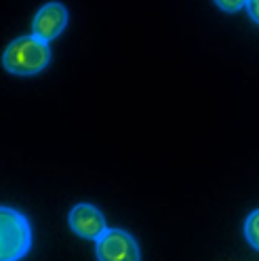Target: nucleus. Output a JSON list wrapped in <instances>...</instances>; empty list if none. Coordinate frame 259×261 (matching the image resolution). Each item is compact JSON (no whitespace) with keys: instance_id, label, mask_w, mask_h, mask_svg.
Masks as SVG:
<instances>
[{"instance_id":"obj_8","label":"nucleus","mask_w":259,"mask_h":261,"mask_svg":"<svg viewBox=\"0 0 259 261\" xmlns=\"http://www.w3.org/2000/svg\"><path fill=\"white\" fill-rule=\"evenodd\" d=\"M245 9H247V13H249V17L259 25V0H247Z\"/></svg>"},{"instance_id":"obj_7","label":"nucleus","mask_w":259,"mask_h":261,"mask_svg":"<svg viewBox=\"0 0 259 261\" xmlns=\"http://www.w3.org/2000/svg\"><path fill=\"white\" fill-rule=\"evenodd\" d=\"M213 3H215L221 11H225V13H236V11H240V9H245L247 0H213Z\"/></svg>"},{"instance_id":"obj_3","label":"nucleus","mask_w":259,"mask_h":261,"mask_svg":"<svg viewBox=\"0 0 259 261\" xmlns=\"http://www.w3.org/2000/svg\"><path fill=\"white\" fill-rule=\"evenodd\" d=\"M95 257L97 261H141V251L128 232L120 227H108L95 240Z\"/></svg>"},{"instance_id":"obj_6","label":"nucleus","mask_w":259,"mask_h":261,"mask_svg":"<svg viewBox=\"0 0 259 261\" xmlns=\"http://www.w3.org/2000/svg\"><path fill=\"white\" fill-rule=\"evenodd\" d=\"M245 238L255 251H259V208L253 211L245 221Z\"/></svg>"},{"instance_id":"obj_2","label":"nucleus","mask_w":259,"mask_h":261,"mask_svg":"<svg viewBox=\"0 0 259 261\" xmlns=\"http://www.w3.org/2000/svg\"><path fill=\"white\" fill-rule=\"evenodd\" d=\"M32 249V225L17 208L0 204V261H21Z\"/></svg>"},{"instance_id":"obj_4","label":"nucleus","mask_w":259,"mask_h":261,"mask_svg":"<svg viewBox=\"0 0 259 261\" xmlns=\"http://www.w3.org/2000/svg\"><path fill=\"white\" fill-rule=\"evenodd\" d=\"M68 223H70V230L78 238H85V240H97L108 230L103 213L91 202L74 204L68 215Z\"/></svg>"},{"instance_id":"obj_1","label":"nucleus","mask_w":259,"mask_h":261,"mask_svg":"<svg viewBox=\"0 0 259 261\" xmlns=\"http://www.w3.org/2000/svg\"><path fill=\"white\" fill-rule=\"evenodd\" d=\"M51 63V46L34 34L15 38L3 53V65L15 76H36Z\"/></svg>"},{"instance_id":"obj_5","label":"nucleus","mask_w":259,"mask_h":261,"mask_svg":"<svg viewBox=\"0 0 259 261\" xmlns=\"http://www.w3.org/2000/svg\"><path fill=\"white\" fill-rule=\"evenodd\" d=\"M68 25V9L61 3H46L44 7L38 9L32 21V34L40 38L42 42H51Z\"/></svg>"}]
</instances>
